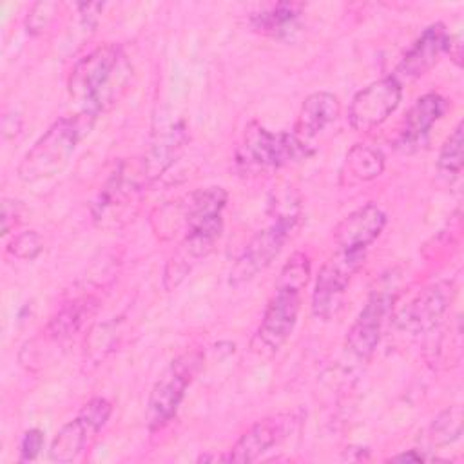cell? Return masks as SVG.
Instances as JSON below:
<instances>
[{
	"label": "cell",
	"instance_id": "cell-1",
	"mask_svg": "<svg viewBox=\"0 0 464 464\" xmlns=\"http://www.w3.org/2000/svg\"><path fill=\"white\" fill-rule=\"evenodd\" d=\"M132 65L116 44L96 47L76 62L69 74L67 89L82 112L98 116L109 111L130 85Z\"/></svg>",
	"mask_w": 464,
	"mask_h": 464
},
{
	"label": "cell",
	"instance_id": "cell-2",
	"mask_svg": "<svg viewBox=\"0 0 464 464\" xmlns=\"http://www.w3.org/2000/svg\"><path fill=\"white\" fill-rule=\"evenodd\" d=\"M310 279L308 256L295 252L281 268L274 294L263 312L261 323L250 341V350L259 357H272L292 335L301 308V292Z\"/></svg>",
	"mask_w": 464,
	"mask_h": 464
},
{
	"label": "cell",
	"instance_id": "cell-3",
	"mask_svg": "<svg viewBox=\"0 0 464 464\" xmlns=\"http://www.w3.org/2000/svg\"><path fill=\"white\" fill-rule=\"evenodd\" d=\"M92 123L94 116L85 112L54 121L22 158L16 169L18 178L25 183H36L62 172Z\"/></svg>",
	"mask_w": 464,
	"mask_h": 464
},
{
	"label": "cell",
	"instance_id": "cell-4",
	"mask_svg": "<svg viewBox=\"0 0 464 464\" xmlns=\"http://www.w3.org/2000/svg\"><path fill=\"white\" fill-rule=\"evenodd\" d=\"M149 185L141 160L121 161L98 192L91 214L100 228H120L132 219L136 201Z\"/></svg>",
	"mask_w": 464,
	"mask_h": 464
},
{
	"label": "cell",
	"instance_id": "cell-5",
	"mask_svg": "<svg viewBox=\"0 0 464 464\" xmlns=\"http://www.w3.org/2000/svg\"><path fill=\"white\" fill-rule=\"evenodd\" d=\"M301 219L299 207H288L279 212L272 225L259 230L245 246L241 256L230 268L228 283L239 286L243 283L252 281L259 272L266 270L272 261L279 256L285 243L290 239L292 232L297 228Z\"/></svg>",
	"mask_w": 464,
	"mask_h": 464
},
{
	"label": "cell",
	"instance_id": "cell-6",
	"mask_svg": "<svg viewBox=\"0 0 464 464\" xmlns=\"http://www.w3.org/2000/svg\"><path fill=\"white\" fill-rule=\"evenodd\" d=\"M312 154L308 141L295 132H272L252 121L245 129L237 161L254 169H279Z\"/></svg>",
	"mask_w": 464,
	"mask_h": 464
},
{
	"label": "cell",
	"instance_id": "cell-7",
	"mask_svg": "<svg viewBox=\"0 0 464 464\" xmlns=\"http://www.w3.org/2000/svg\"><path fill=\"white\" fill-rule=\"evenodd\" d=\"M201 366L199 352H187L176 357L154 382L149 401L145 420L149 430H161L176 415L185 392Z\"/></svg>",
	"mask_w": 464,
	"mask_h": 464
},
{
	"label": "cell",
	"instance_id": "cell-8",
	"mask_svg": "<svg viewBox=\"0 0 464 464\" xmlns=\"http://www.w3.org/2000/svg\"><path fill=\"white\" fill-rule=\"evenodd\" d=\"M366 250H339L332 254L321 266L312 294V312L315 317L334 319L341 306L348 285L355 272L362 266Z\"/></svg>",
	"mask_w": 464,
	"mask_h": 464
},
{
	"label": "cell",
	"instance_id": "cell-9",
	"mask_svg": "<svg viewBox=\"0 0 464 464\" xmlns=\"http://www.w3.org/2000/svg\"><path fill=\"white\" fill-rule=\"evenodd\" d=\"M402 83L392 74L361 89L350 102L348 123L357 132H370L399 107Z\"/></svg>",
	"mask_w": 464,
	"mask_h": 464
},
{
	"label": "cell",
	"instance_id": "cell-10",
	"mask_svg": "<svg viewBox=\"0 0 464 464\" xmlns=\"http://www.w3.org/2000/svg\"><path fill=\"white\" fill-rule=\"evenodd\" d=\"M395 301L392 286H379L372 290L364 308L359 312L355 323L346 335V350L357 359H370L381 341L382 323Z\"/></svg>",
	"mask_w": 464,
	"mask_h": 464
},
{
	"label": "cell",
	"instance_id": "cell-11",
	"mask_svg": "<svg viewBox=\"0 0 464 464\" xmlns=\"http://www.w3.org/2000/svg\"><path fill=\"white\" fill-rule=\"evenodd\" d=\"M451 297V281H439L435 285L426 286L397 314V326L408 334L431 332L446 314Z\"/></svg>",
	"mask_w": 464,
	"mask_h": 464
},
{
	"label": "cell",
	"instance_id": "cell-12",
	"mask_svg": "<svg viewBox=\"0 0 464 464\" xmlns=\"http://www.w3.org/2000/svg\"><path fill=\"white\" fill-rule=\"evenodd\" d=\"M295 419L294 415H274L257 420L250 430H246L237 442L232 446L225 460L228 462H254L265 451L277 446L292 431Z\"/></svg>",
	"mask_w": 464,
	"mask_h": 464
},
{
	"label": "cell",
	"instance_id": "cell-13",
	"mask_svg": "<svg viewBox=\"0 0 464 464\" xmlns=\"http://www.w3.org/2000/svg\"><path fill=\"white\" fill-rule=\"evenodd\" d=\"M384 225L386 214L375 203H366L335 225L334 241L339 250H366L381 236Z\"/></svg>",
	"mask_w": 464,
	"mask_h": 464
},
{
	"label": "cell",
	"instance_id": "cell-14",
	"mask_svg": "<svg viewBox=\"0 0 464 464\" xmlns=\"http://www.w3.org/2000/svg\"><path fill=\"white\" fill-rule=\"evenodd\" d=\"M448 40H450V34L442 24H433L426 27L424 33L406 51L393 76L401 82V78L415 80L426 74L446 53Z\"/></svg>",
	"mask_w": 464,
	"mask_h": 464
},
{
	"label": "cell",
	"instance_id": "cell-15",
	"mask_svg": "<svg viewBox=\"0 0 464 464\" xmlns=\"http://www.w3.org/2000/svg\"><path fill=\"white\" fill-rule=\"evenodd\" d=\"M188 141V132L185 121H176L161 130H158L150 141V147L141 160V167L147 181L150 183L161 176L181 154Z\"/></svg>",
	"mask_w": 464,
	"mask_h": 464
},
{
	"label": "cell",
	"instance_id": "cell-16",
	"mask_svg": "<svg viewBox=\"0 0 464 464\" xmlns=\"http://www.w3.org/2000/svg\"><path fill=\"white\" fill-rule=\"evenodd\" d=\"M446 109H448L446 100L437 92H428L417 98V102L410 107L402 121L399 145H402L406 150L411 145L422 143L430 129L444 116Z\"/></svg>",
	"mask_w": 464,
	"mask_h": 464
},
{
	"label": "cell",
	"instance_id": "cell-17",
	"mask_svg": "<svg viewBox=\"0 0 464 464\" xmlns=\"http://www.w3.org/2000/svg\"><path fill=\"white\" fill-rule=\"evenodd\" d=\"M341 114V103L339 98L334 92L328 91H317L304 98L297 123H295V134L301 140L314 138L319 134L324 127L334 123Z\"/></svg>",
	"mask_w": 464,
	"mask_h": 464
},
{
	"label": "cell",
	"instance_id": "cell-18",
	"mask_svg": "<svg viewBox=\"0 0 464 464\" xmlns=\"http://www.w3.org/2000/svg\"><path fill=\"white\" fill-rule=\"evenodd\" d=\"M94 435L96 431L78 415L76 419L63 424L54 435L49 448V459L54 462L76 460Z\"/></svg>",
	"mask_w": 464,
	"mask_h": 464
},
{
	"label": "cell",
	"instance_id": "cell-19",
	"mask_svg": "<svg viewBox=\"0 0 464 464\" xmlns=\"http://www.w3.org/2000/svg\"><path fill=\"white\" fill-rule=\"evenodd\" d=\"M384 170V156L379 149L357 143L353 145L344 160V172L353 183L372 181Z\"/></svg>",
	"mask_w": 464,
	"mask_h": 464
},
{
	"label": "cell",
	"instance_id": "cell-20",
	"mask_svg": "<svg viewBox=\"0 0 464 464\" xmlns=\"http://www.w3.org/2000/svg\"><path fill=\"white\" fill-rule=\"evenodd\" d=\"M301 14V5L294 2H279L276 5H270L268 9L252 14L250 22L252 27L265 33V34H288Z\"/></svg>",
	"mask_w": 464,
	"mask_h": 464
},
{
	"label": "cell",
	"instance_id": "cell-21",
	"mask_svg": "<svg viewBox=\"0 0 464 464\" xmlns=\"http://www.w3.org/2000/svg\"><path fill=\"white\" fill-rule=\"evenodd\" d=\"M462 435V406L455 404L440 411L431 424L426 428L422 435V442L428 448H442L455 440H459Z\"/></svg>",
	"mask_w": 464,
	"mask_h": 464
},
{
	"label": "cell",
	"instance_id": "cell-22",
	"mask_svg": "<svg viewBox=\"0 0 464 464\" xmlns=\"http://www.w3.org/2000/svg\"><path fill=\"white\" fill-rule=\"evenodd\" d=\"M91 299H78L63 306L47 324L49 337L58 341L72 335L82 326L85 317L91 314Z\"/></svg>",
	"mask_w": 464,
	"mask_h": 464
},
{
	"label": "cell",
	"instance_id": "cell-23",
	"mask_svg": "<svg viewBox=\"0 0 464 464\" xmlns=\"http://www.w3.org/2000/svg\"><path fill=\"white\" fill-rule=\"evenodd\" d=\"M462 123H457V127L451 130V134L446 138L440 152H439V160H437V169L442 174H450V176H457L462 170V163H464V152H462Z\"/></svg>",
	"mask_w": 464,
	"mask_h": 464
},
{
	"label": "cell",
	"instance_id": "cell-24",
	"mask_svg": "<svg viewBox=\"0 0 464 464\" xmlns=\"http://www.w3.org/2000/svg\"><path fill=\"white\" fill-rule=\"evenodd\" d=\"M44 250V243L42 237L34 232V230H25L16 234L9 245H7V252L16 257V259H24V261H33L40 256V252Z\"/></svg>",
	"mask_w": 464,
	"mask_h": 464
},
{
	"label": "cell",
	"instance_id": "cell-25",
	"mask_svg": "<svg viewBox=\"0 0 464 464\" xmlns=\"http://www.w3.org/2000/svg\"><path fill=\"white\" fill-rule=\"evenodd\" d=\"M58 4L56 2H36L27 13L25 18V27L29 34H42L45 29L51 27V24L56 18L58 13Z\"/></svg>",
	"mask_w": 464,
	"mask_h": 464
},
{
	"label": "cell",
	"instance_id": "cell-26",
	"mask_svg": "<svg viewBox=\"0 0 464 464\" xmlns=\"http://www.w3.org/2000/svg\"><path fill=\"white\" fill-rule=\"evenodd\" d=\"M112 411V406L107 399L103 397H94L89 402L83 404L82 411L78 413L96 433L105 426V422L109 420Z\"/></svg>",
	"mask_w": 464,
	"mask_h": 464
},
{
	"label": "cell",
	"instance_id": "cell-27",
	"mask_svg": "<svg viewBox=\"0 0 464 464\" xmlns=\"http://www.w3.org/2000/svg\"><path fill=\"white\" fill-rule=\"evenodd\" d=\"M42 448H44V431L38 428L27 430L20 440V460L29 462L36 459Z\"/></svg>",
	"mask_w": 464,
	"mask_h": 464
},
{
	"label": "cell",
	"instance_id": "cell-28",
	"mask_svg": "<svg viewBox=\"0 0 464 464\" xmlns=\"http://www.w3.org/2000/svg\"><path fill=\"white\" fill-rule=\"evenodd\" d=\"M18 203L14 199H4L2 201V234L7 236L11 228L18 223Z\"/></svg>",
	"mask_w": 464,
	"mask_h": 464
},
{
	"label": "cell",
	"instance_id": "cell-29",
	"mask_svg": "<svg viewBox=\"0 0 464 464\" xmlns=\"http://www.w3.org/2000/svg\"><path fill=\"white\" fill-rule=\"evenodd\" d=\"M424 459H426V455H424L422 451H419V450H410V451H406V453H399V455L392 457L390 460H393V462H422Z\"/></svg>",
	"mask_w": 464,
	"mask_h": 464
}]
</instances>
